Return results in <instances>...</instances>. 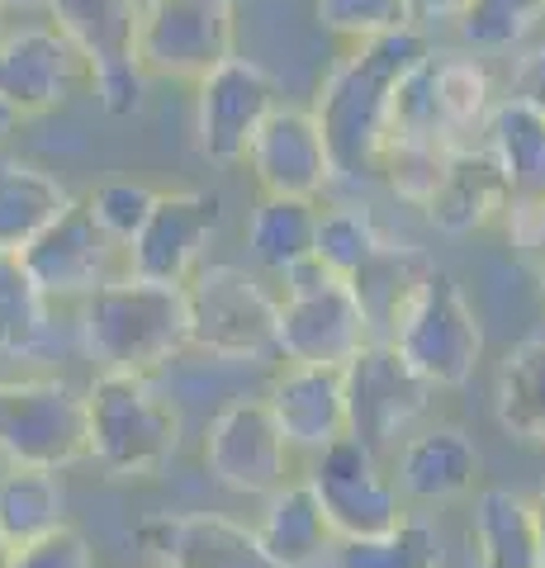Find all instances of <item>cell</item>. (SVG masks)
Listing matches in <instances>:
<instances>
[{
  "mask_svg": "<svg viewBox=\"0 0 545 568\" xmlns=\"http://www.w3.org/2000/svg\"><path fill=\"white\" fill-rule=\"evenodd\" d=\"M181 450V413L143 375H95L85 388V455L119 478H143Z\"/></svg>",
  "mask_w": 545,
  "mask_h": 568,
  "instance_id": "cell-3",
  "label": "cell"
},
{
  "mask_svg": "<svg viewBox=\"0 0 545 568\" xmlns=\"http://www.w3.org/2000/svg\"><path fill=\"white\" fill-rule=\"evenodd\" d=\"M85 351L100 375L152 379L175 351H185V290L138 275H114L81 298Z\"/></svg>",
  "mask_w": 545,
  "mask_h": 568,
  "instance_id": "cell-2",
  "label": "cell"
},
{
  "mask_svg": "<svg viewBox=\"0 0 545 568\" xmlns=\"http://www.w3.org/2000/svg\"><path fill=\"white\" fill-rule=\"evenodd\" d=\"M474 478H480V446L465 426H432L403 440L394 488L413 503H455L474 493Z\"/></svg>",
  "mask_w": 545,
  "mask_h": 568,
  "instance_id": "cell-21",
  "label": "cell"
},
{
  "mask_svg": "<svg viewBox=\"0 0 545 568\" xmlns=\"http://www.w3.org/2000/svg\"><path fill=\"white\" fill-rule=\"evenodd\" d=\"M67 204H72V190L52 171L0 152V256H20L43 227L62 219Z\"/></svg>",
  "mask_w": 545,
  "mask_h": 568,
  "instance_id": "cell-23",
  "label": "cell"
},
{
  "mask_svg": "<svg viewBox=\"0 0 545 568\" xmlns=\"http://www.w3.org/2000/svg\"><path fill=\"white\" fill-rule=\"evenodd\" d=\"M119 252H124V246H114L100 233L85 200H72L58 223L43 227V233L24 246L20 261L48 298H85L91 290H100L104 280H114Z\"/></svg>",
  "mask_w": 545,
  "mask_h": 568,
  "instance_id": "cell-16",
  "label": "cell"
},
{
  "mask_svg": "<svg viewBox=\"0 0 545 568\" xmlns=\"http://www.w3.org/2000/svg\"><path fill=\"white\" fill-rule=\"evenodd\" d=\"M266 407L294 450H327L332 440L346 436V394H342V369L319 365H285L271 384Z\"/></svg>",
  "mask_w": 545,
  "mask_h": 568,
  "instance_id": "cell-20",
  "label": "cell"
},
{
  "mask_svg": "<svg viewBox=\"0 0 545 568\" xmlns=\"http://www.w3.org/2000/svg\"><path fill=\"white\" fill-rule=\"evenodd\" d=\"M256 540L275 568H313L337 549V536H332L327 511H323L309 478L304 484L275 488L266 497V517L256 526Z\"/></svg>",
  "mask_w": 545,
  "mask_h": 568,
  "instance_id": "cell-22",
  "label": "cell"
},
{
  "mask_svg": "<svg viewBox=\"0 0 545 568\" xmlns=\"http://www.w3.org/2000/svg\"><path fill=\"white\" fill-rule=\"evenodd\" d=\"M0 450L52 474L85 459V394L67 379H0Z\"/></svg>",
  "mask_w": 545,
  "mask_h": 568,
  "instance_id": "cell-7",
  "label": "cell"
},
{
  "mask_svg": "<svg viewBox=\"0 0 545 568\" xmlns=\"http://www.w3.org/2000/svg\"><path fill=\"white\" fill-rule=\"evenodd\" d=\"M152 200H157V190L148 185H133V181H110V185H100L91 200H85V209H91V219L104 237H110L114 246H129L133 233L143 227V219L152 213Z\"/></svg>",
  "mask_w": 545,
  "mask_h": 568,
  "instance_id": "cell-38",
  "label": "cell"
},
{
  "mask_svg": "<svg viewBox=\"0 0 545 568\" xmlns=\"http://www.w3.org/2000/svg\"><path fill=\"white\" fill-rule=\"evenodd\" d=\"M204 459H209V474L233 493L271 497L275 488H285L290 446L280 436L266 398L228 403L204 432Z\"/></svg>",
  "mask_w": 545,
  "mask_h": 568,
  "instance_id": "cell-13",
  "label": "cell"
},
{
  "mask_svg": "<svg viewBox=\"0 0 545 568\" xmlns=\"http://www.w3.org/2000/svg\"><path fill=\"white\" fill-rule=\"evenodd\" d=\"M470 0H408V14H413V29L427 24V20H461Z\"/></svg>",
  "mask_w": 545,
  "mask_h": 568,
  "instance_id": "cell-42",
  "label": "cell"
},
{
  "mask_svg": "<svg viewBox=\"0 0 545 568\" xmlns=\"http://www.w3.org/2000/svg\"><path fill=\"white\" fill-rule=\"evenodd\" d=\"M494 407L507 436L545 450V336H526L503 355Z\"/></svg>",
  "mask_w": 545,
  "mask_h": 568,
  "instance_id": "cell-27",
  "label": "cell"
},
{
  "mask_svg": "<svg viewBox=\"0 0 545 568\" xmlns=\"http://www.w3.org/2000/svg\"><path fill=\"white\" fill-rule=\"evenodd\" d=\"M0 568H10V545L0 540Z\"/></svg>",
  "mask_w": 545,
  "mask_h": 568,
  "instance_id": "cell-45",
  "label": "cell"
},
{
  "mask_svg": "<svg viewBox=\"0 0 545 568\" xmlns=\"http://www.w3.org/2000/svg\"><path fill=\"white\" fill-rule=\"evenodd\" d=\"M507 200V175L498 171L494 152L484 142H470V148H455L446 152V166H442V181L427 194L422 213L432 219L436 233H451V237H465V233H480L494 219H503Z\"/></svg>",
  "mask_w": 545,
  "mask_h": 568,
  "instance_id": "cell-19",
  "label": "cell"
},
{
  "mask_svg": "<svg viewBox=\"0 0 545 568\" xmlns=\"http://www.w3.org/2000/svg\"><path fill=\"white\" fill-rule=\"evenodd\" d=\"M58 526H67V488L58 474L29 465H10L0 474V540L20 549Z\"/></svg>",
  "mask_w": 545,
  "mask_h": 568,
  "instance_id": "cell-28",
  "label": "cell"
},
{
  "mask_svg": "<svg viewBox=\"0 0 545 568\" xmlns=\"http://www.w3.org/2000/svg\"><path fill=\"white\" fill-rule=\"evenodd\" d=\"M432 52L417 58L398 77L394 95H390V114H384V142H413V148H442V152L455 148L446 114H442V100H436V58Z\"/></svg>",
  "mask_w": 545,
  "mask_h": 568,
  "instance_id": "cell-30",
  "label": "cell"
},
{
  "mask_svg": "<svg viewBox=\"0 0 545 568\" xmlns=\"http://www.w3.org/2000/svg\"><path fill=\"white\" fill-rule=\"evenodd\" d=\"M474 564L480 568H541L532 503L513 488H484L474 497Z\"/></svg>",
  "mask_w": 545,
  "mask_h": 568,
  "instance_id": "cell-25",
  "label": "cell"
},
{
  "mask_svg": "<svg viewBox=\"0 0 545 568\" xmlns=\"http://www.w3.org/2000/svg\"><path fill=\"white\" fill-rule=\"evenodd\" d=\"M166 568H275L261 549L256 530L219 511H185V517H152L138 530Z\"/></svg>",
  "mask_w": 545,
  "mask_h": 568,
  "instance_id": "cell-18",
  "label": "cell"
},
{
  "mask_svg": "<svg viewBox=\"0 0 545 568\" xmlns=\"http://www.w3.org/2000/svg\"><path fill=\"white\" fill-rule=\"evenodd\" d=\"M275 81L266 77V67H256L252 58H228L209 77H200L195 95V133L200 152L219 166L248 162V148L256 129L275 110Z\"/></svg>",
  "mask_w": 545,
  "mask_h": 568,
  "instance_id": "cell-12",
  "label": "cell"
},
{
  "mask_svg": "<svg viewBox=\"0 0 545 568\" xmlns=\"http://www.w3.org/2000/svg\"><path fill=\"white\" fill-rule=\"evenodd\" d=\"M432 271V256L422 252V246H403V242H384L375 261L365 265V271L351 284V294H356V304L365 313V323H371V336L375 342H384L390 336V327L398 323L403 304L417 294V284L427 280Z\"/></svg>",
  "mask_w": 545,
  "mask_h": 568,
  "instance_id": "cell-26",
  "label": "cell"
},
{
  "mask_svg": "<svg viewBox=\"0 0 545 568\" xmlns=\"http://www.w3.org/2000/svg\"><path fill=\"white\" fill-rule=\"evenodd\" d=\"M371 342V323L346 280L332 275L319 290L275 294V355H285L290 365L342 369Z\"/></svg>",
  "mask_w": 545,
  "mask_h": 568,
  "instance_id": "cell-10",
  "label": "cell"
},
{
  "mask_svg": "<svg viewBox=\"0 0 545 568\" xmlns=\"http://www.w3.org/2000/svg\"><path fill=\"white\" fill-rule=\"evenodd\" d=\"M10 568H95V559L77 526H58L39 540L10 549Z\"/></svg>",
  "mask_w": 545,
  "mask_h": 568,
  "instance_id": "cell-39",
  "label": "cell"
},
{
  "mask_svg": "<svg viewBox=\"0 0 545 568\" xmlns=\"http://www.w3.org/2000/svg\"><path fill=\"white\" fill-rule=\"evenodd\" d=\"M228 6H233V10H238V0H228Z\"/></svg>",
  "mask_w": 545,
  "mask_h": 568,
  "instance_id": "cell-47",
  "label": "cell"
},
{
  "mask_svg": "<svg viewBox=\"0 0 545 568\" xmlns=\"http://www.w3.org/2000/svg\"><path fill=\"white\" fill-rule=\"evenodd\" d=\"M248 171L261 185V194H285V200H313V204L337 181L319 119L309 110H294V104H275L266 114V123L256 129L248 148Z\"/></svg>",
  "mask_w": 545,
  "mask_h": 568,
  "instance_id": "cell-15",
  "label": "cell"
},
{
  "mask_svg": "<svg viewBox=\"0 0 545 568\" xmlns=\"http://www.w3.org/2000/svg\"><path fill=\"white\" fill-rule=\"evenodd\" d=\"M223 209L214 194L204 190H175V194H157L152 213L143 227L133 233L129 252V275L138 280H157V284H185L200 271V256L209 237L219 233Z\"/></svg>",
  "mask_w": 545,
  "mask_h": 568,
  "instance_id": "cell-14",
  "label": "cell"
},
{
  "mask_svg": "<svg viewBox=\"0 0 545 568\" xmlns=\"http://www.w3.org/2000/svg\"><path fill=\"white\" fill-rule=\"evenodd\" d=\"M309 484L319 493L337 540L380 536L403 517L394 478L380 469V455L365 450L356 436H342L327 450H319V469H313Z\"/></svg>",
  "mask_w": 545,
  "mask_h": 568,
  "instance_id": "cell-11",
  "label": "cell"
},
{
  "mask_svg": "<svg viewBox=\"0 0 545 568\" xmlns=\"http://www.w3.org/2000/svg\"><path fill=\"white\" fill-rule=\"evenodd\" d=\"M81 77L85 62L58 29H20L0 39V104L14 119L67 104Z\"/></svg>",
  "mask_w": 545,
  "mask_h": 568,
  "instance_id": "cell-17",
  "label": "cell"
},
{
  "mask_svg": "<svg viewBox=\"0 0 545 568\" xmlns=\"http://www.w3.org/2000/svg\"><path fill=\"white\" fill-rule=\"evenodd\" d=\"M0 6H14V10H33V6H48V0H0Z\"/></svg>",
  "mask_w": 545,
  "mask_h": 568,
  "instance_id": "cell-44",
  "label": "cell"
},
{
  "mask_svg": "<svg viewBox=\"0 0 545 568\" xmlns=\"http://www.w3.org/2000/svg\"><path fill=\"white\" fill-rule=\"evenodd\" d=\"M484 148L507 175L513 200H545V114L503 95L484 123Z\"/></svg>",
  "mask_w": 545,
  "mask_h": 568,
  "instance_id": "cell-24",
  "label": "cell"
},
{
  "mask_svg": "<svg viewBox=\"0 0 545 568\" xmlns=\"http://www.w3.org/2000/svg\"><path fill=\"white\" fill-rule=\"evenodd\" d=\"M52 29L85 62L100 104L110 114H133L143 104V67H138V14L143 0H48Z\"/></svg>",
  "mask_w": 545,
  "mask_h": 568,
  "instance_id": "cell-6",
  "label": "cell"
},
{
  "mask_svg": "<svg viewBox=\"0 0 545 568\" xmlns=\"http://www.w3.org/2000/svg\"><path fill=\"white\" fill-rule=\"evenodd\" d=\"M541 20H545V0H470L455 24H461V39L474 52H503L522 43Z\"/></svg>",
  "mask_w": 545,
  "mask_h": 568,
  "instance_id": "cell-35",
  "label": "cell"
},
{
  "mask_svg": "<svg viewBox=\"0 0 545 568\" xmlns=\"http://www.w3.org/2000/svg\"><path fill=\"white\" fill-rule=\"evenodd\" d=\"M384 342L408 361V369L422 384L461 388L470 384L474 365L484 355V327L474 317V304L465 298V290L455 284V275L432 265Z\"/></svg>",
  "mask_w": 545,
  "mask_h": 568,
  "instance_id": "cell-4",
  "label": "cell"
},
{
  "mask_svg": "<svg viewBox=\"0 0 545 568\" xmlns=\"http://www.w3.org/2000/svg\"><path fill=\"white\" fill-rule=\"evenodd\" d=\"M507 95L522 100V104H532V110L545 114V39L517 62V71H513V91H507Z\"/></svg>",
  "mask_w": 545,
  "mask_h": 568,
  "instance_id": "cell-41",
  "label": "cell"
},
{
  "mask_svg": "<svg viewBox=\"0 0 545 568\" xmlns=\"http://www.w3.org/2000/svg\"><path fill=\"white\" fill-rule=\"evenodd\" d=\"M332 559H337V568H442V540H436L432 521L398 517L380 536L337 540Z\"/></svg>",
  "mask_w": 545,
  "mask_h": 568,
  "instance_id": "cell-33",
  "label": "cell"
},
{
  "mask_svg": "<svg viewBox=\"0 0 545 568\" xmlns=\"http://www.w3.org/2000/svg\"><path fill=\"white\" fill-rule=\"evenodd\" d=\"M503 223L513 252L545 271V200H507Z\"/></svg>",
  "mask_w": 545,
  "mask_h": 568,
  "instance_id": "cell-40",
  "label": "cell"
},
{
  "mask_svg": "<svg viewBox=\"0 0 545 568\" xmlns=\"http://www.w3.org/2000/svg\"><path fill=\"white\" fill-rule=\"evenodd\" d=\"M52 342V298L20 256H0V355H39Z\"/></svg>",
  "mask_w": 545,
  "mask_h": 568,
  "instance_id": "cell-32",
  "label": "cell"
},
{
  "mask_svg": "<svg viewBox=\"0 0 545 568\" xmlns=\"http://www.w3.org/2000/svg\"><path fill=\"white\" fill-rule=\"evenodd\" d=\"M442 166H446L442 148H413V142H384L380 156H375V171L384 175V185L417 209L427 204V194L436 190V181H442Z\"/></svg>",
  "mask_w": 545,
  "mask_h": 568,
  "instance_id": "cell-37",
  "label": "cell"
},
{
  "mask_svg": "<svg viewBox=\"0 0 545 568\" xmlns=\"http://www.w3.org/2000/svg\"><path fill=\"white\" fill-rule=\"evenodd\" d=\"M313 233H319V204L285 200V194H261L248 223V246L256 265L266 271H290L294 261L313 256Z\"/></svg>",
  "mask_w": 545,
  "mask_h": 568,
  "instance_id": "cell-29",
  "label": "cell"
},
{
  "mask_svg": "<svg viewBox=\"0 0 545 568\" xmlns=\"http://www.w3.org/2000/svg\"><path fill=\"white\" fill-rule=\"evenodd\" d=\"M432 58H436V100H442L451 142L470 148V142L484 138L488 110L498 104L488 67L480 58H465V52H432Z\"/></svg>",
  "mask_w": 545,
  "mask_h": 568,
  "instance_id": "cell-31",
  "label": "cell"
},
{
  "mask_svg": "<svg viewBox=\"0 0 545 568\" xmlns=\"http://www.w3.org/2000/svg\"><path fill=\"white\" fill-rule=\"evenodd\" d=\"M0 39H6V6H0Z\"/></svg>",
  "mask_w": 545,
  "mask_h": 568,
  "instance_id": "cell-46",
  "label": "cell"
},
{
  "mask_svg": "<svg viewBox=\"0 0 545 568\" xmlns=\"http://www.w3.org/2000/svg\"><path fill=\"white\" fill-rule=\"evenodd\" d=\"M323 29L342 33L351 43H371L380 33H398L413 29L408 0H313Z\"/></svg>",
  "mask_w": 545,
  "mask_h": 568,
  "instance_id": "cell-36",
  "label": "cell"
},
{
  "mask_svg": "<svg viewBox=\"0 0 545 568\" xmlns=\"http://www.w3.org/2000/svg\"><path fill=\"white\" fill-rule=\"evenodd\" d=\"M427 52L432 43L422 39V29H398V33H380L371 43H356L332 67V77L323 81L309 114L319 119V133L327 142L337 181H365V175H375L390 95L403 71L417 58H427Z\"/></svg>",
  "mask_w": 545,
  "mask_h": 568,
  "instance_id": "cell-1",
  "label": "cell"
},
{
  "mask_svg": "<svg viewBox=\"0 0 545 568\" xmlns=\"http://www.w3.org/2000/svg\"><path fill=\"white\" fill-rule=\"evenodd\" d=\"M342 394H346V436H356L365 450L380 455L427 413L436 388L422 384L390 342H371L342 365Z\"/></svg>",
  "mask_w": 545,
  "mask_h": 568,
  "instance_id": "cell-9",
  "label": "cell"
},
{
  "mask_svg": "<svg viewBox=\"0 0 545 568\" xmlns=\"http://www.w3.org/2000/svg\"><path fill=\"white\" fill-rule=\"evenodd\" d=\"M185 342L219 361H271L275 294L242 265H200L185 284Z\"/></svg>",
  "mask_w": 545,
  "mask_h": 568,
  "instance_id": "cell-5",
  "label": "cell"
},
{
  "mask_svg": "<svg viewBox=\"0 0 545 568\" xmlns=\"http://www.w3.org/2000/svg\"><path fill=\"white\" fill-rule=\"evenodd\" d=\"M390 242L380 233V223L371 219V209L361 204H337L319 209V233H313V256L337 280H356L365 265L375 261V252Z\"/></svg>",
  "mask_w": 545,
  "mask_h": 568,
  "instance_id": "cell-34",
  "label": "cell"
},
{
  "mask_svg": "<svg viewBox=\"0 0 545 568\" xmlns=\"http://www.w3.org/2000/svg\"><path fill=\"white\" fill-rule=\"evenodd\" d=\"M143 77L200 81L233 58V6L228 0H143L138 48Z\"/></svg>",
  "mask_w": 545,
  "mask_h": 568,
  "instance_id": "cell-8",
  "label": "cell"
},
{
  "mask_svg": "<svg viewBox=\"0 0 545 568\" xmlns=\"http://www.w3.org/2000/svg\"><path fill=\"white\" fill-rule=\"evenodd\" d=\"M532 503V526H536V545H541V568H545V488H536V497H526Z\"/></svg>",
  "mask_w": 545,
  "mask_h": 568,
  "instance_id": "cell-43",
  "label": "cell"
}]
</instances>
